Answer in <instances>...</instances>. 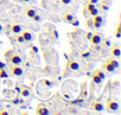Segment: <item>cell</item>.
<instances>
[{
    "mask_svg": "<svg viewBox=\"0 0 121 115\" xmlns=\"http://www.w3.org/2000/svg\"><path fill=\"white\" fill-rule=\"evenodd\" d=\"M10 75L13 77H20L24 75V69L20 65H12L10 68Z\"/></svg>",
    "mask_w": 121,
    "mask_h": 115,
    "instance_id": "obj_1",
    "label": "cell"
},
{
    "mask_svg": "<svg viewBox=\"0 0 121 115\" xmlns=\"http://www.w3.org/2000/svg\"><path fill=\"white\" fill-rule=\"evenodd\" d=\"M104 109L108 111H117L119 110V103L115 100H108L104 104Z\"/></svg>",
    "mask_w": 121,
    "mask_h": 115,
    "instance_id": "obj_2",
    "label": "cell"
},
{
    "mask_svg": "<svg viewBox=\"0 0 121 115\" xmlns=\"http://www.w3.org/2000/svg\"><path fill=\"white\" fill-rule=\"evenodd\" d=\"M101 40H102V36L100 32H94L91 33L90 38H89V42L93 46H96V45H100L101 44Z\"/></svg>",
    "mask_w": 121,
    "mask_h": 115,
    "instance_id": "obj_3",
    "label": "cell"
},
{
    "mask_svg": "<svg viewBox=\"0 0 121 115\" xmlns=\"http://www.w3.org/2000/svg\"><path fill=\"white\" fill-rule=\"evenodd\" d=\"M7 61H9L12 65H20V64L23 63V58H22V56H20V55H18V53H12Z\"/></svg>",
    "mask_w": 121,
    "mask_h": 115,
    "instance_id": "obj_4",
    "label": "cell"
},
{
    "mask_svg": "<svg viewBox=\"0 0 121 115\" xmlns=\"http://www.w3.org/2000/svg\"><path fill=\"white\" fill-rule=\"evenodd\" d=\"M110 56L112 57H114V58H119V57L121 56V49H120V46H119V44H113V45H110Z\"/></svg>",
    "mask_w": 121,
    "mask_h": 115,
    "instance_id": "obj_5",
    "label": "cell"
},
{
    "mask_svg": "<svg viewBox=\"0 0 121 115\" xmlns=\"http://www.w3.org/2000/svg\"><path fill=\"white\" fill-rule=\"evenodd\" d=\"M80 69V63L75 60H71V61H68L67 63V70H70V71H76Z\"/></svg>",
    "mask_w": 121,
    "mask_h": 115,
    "instance_id": "obj_6",
    "label": "cell"
},
{
    "mask_svg": "<svg viewBox=\"0 0 121 115\" xmlns=\"http://www.w3.org/2000/svg\"><path fill=\"white\" fill-rule=\"evenodd\" d=\"M86 11L93 17V16H95V14H97L99 13V10H97V7L94 5V4H91V3H88V4H86Z\"/></svg>",
    "mask_w": 121,
    "mask_h": 115,
    "instance_id": "obj_7",
    "label": "cell"
},
{
    "mask_svg": "<svg viewBox=\"0 0 121 115\" xmlns=\"http://www.w3.org/2000/svg\"><path fill=\"white\" fill-rule=\"evenodd\" d=\"M20 34L23 36V38H24L25 43L31 42V40L33 39V33H32V31H30V30H22Z\"/></svg>",
    "mask_w": 121,
    "mask_h": 115,
    "instance_id": "obj_8",
    "label": "cell"
},
{
    "mask_svg": "<svg viewBox=\"0 0 121 115\" xmlns=\"http://www.w3.org/2000/svg\"><path fill=\"white\" fill-rule=\"evenodd\" d=\"M36 13H37V11H36V9L32 7V6H27V7L24 10V14H25V17H26V18H30V19H31Z\"/></svg>",
    "mask_w": 121,
    "mask_h": 115,
    "instance_id": "obj_9",
    "label": "cell"
},
{
    "mask_svg": "<svg viewBox=\"0 0 121 115\" xmlns=\"http://www.w3.org/2000/svg\"><path fill=\"white\" fill-rule=\"evenodd\" d=\"M36 113L39 114V115H48V114H50V110H49L48 107H45L43 104H39L36 108Z\"/></svg>",
    "mask_w": 121,
    "mask_h": 115,
    "instance_id": "obj_10",
    "label": "cell"
},
{
    "mask_svg": "<svg viewBox=\"0 0 121 115\" xmlns=\"http://www.w3.org/2000/svg\"><path fill=\"white\" fill-rule=\"evenodd\" d=\"M74 18H75L74 17V13H71V12H64L62 16H60V19H62L64 23H68V24H70V21Z\"/></svg>",
    "mask_w": 121,
    "mask_h": 115,
    "instance_id": "obj_11",
    "label": "cell"
},
{
    "mask_svg": "<svg viewBox=\"0 0 121 115\" xmlns=\"http://www.w3.org/2000/svg\"><path fill=\"white\" fill-rule=\"evenodd\" d=\"M11 32L13 33V34H17V33H20L22 32V25L19 24V23H13L12 25H11Z\"/></svg>",
    "mask_w": 121,
    "mask_h": 115,
    "instance_id": "obj_12",
    "label": "cell"
},
{
    "mask_svg": "<svg viewBox=\"0 0 121 115\" xmlns=\"http://www.w3.org/2000/svg\"><path fill=\"white\" fill-rule=\"evenodd\" d=\"M102 70H104V71H107V72H114L116 69H115L108 61H106V62L103 63V65H102Z\"/></svg>",
    "mask_w": 121,
    "mask_h": 115,
    "instance_id": "obj_13",
    "label": "cell"
},
{
    "mask_svg": "<svg viewBox=\"0 0 121 115\" xmlns=\"http://www.w3.org/2000/svg\"><path fill=\"white\" fill-rule=\"evenodd\" d=\"M91 108H93L95 111H102V110L104 109V106H103L101 102L96 101V102H94V103L91 104Z\"/></svg>",
    "mask_w": 121,
    "mask_h": 115,
    "instance_id": "obj_14",
    "label": "cell"
},
{
    "mask_svg": "<svg viewBox=\"0 0 121 115\" xmlns=\"http://www.w3.org/2000/svg\"><path fill=\"white\" fill-rule=\"evenodd\" d=\"M91 80H93V82H94L95 84H101V83L103 82V80H102L100 76H97L96 74H93V75H91Z\"/></svg>",
    "mask_w": 121,
    "mask_h": 115,
    "instance_id": "obj_15",
    "label": "cell"
},
{
    "mask_svg": "<svg viewBox=\"0 0 121 115\" xmlns=\"http://www.w3.org/2000/svg\"><path fill=\"white\" fill-rule=\"evenodd\" d=\"M20 95H22V97H29L30 96V89L27 87H23L22 90H20Z\"/></svg>",
    "mask_w": 121,
    "mask_h": 115,
    "instance_id": "obj_16",
    "label": "cell"
},
{
    "mask_svg": "<svg viewBox=\"0 0 121 115\" xmlns=\"http://www.w3.org/2000/svg\"><path fill=\"white\" fill-rule=\"evenodd\" d=\"M107 61H108L115 69H119V65H120V64H119V61H117L116 58H109V60H107Z\"/></svg>",
    "mask_w": 121,
    "mask_h": 115,
    "instance_id": "obj_17",
    "label": "cell"
},
{
    "mask_svg": "<svg viewBox=\"0 0 121 115\" xmlns=\"http://www.w3.org/2000/svg\"><path fill=\"white\" fill-rule=\"evenodd\" d=\"M115 37H116V38H121V24H120V23L116 25V30H115Z\"/></svg>",
    "mask_w": 121,
    "mask_h": 115,
    "instance_id": "obj_18",
    "label": "cell"
},
{
    "mask_svg": "<svg viewBox=\"0 0 121 115\" xmlns=\"http://www.w3.org/2000/svg\"><path fill=\"white\" fill-rule=\"evenodd\" d=\"M94 74H96L97 76H100L102 80H104V78H106V74H104L101 69H96V70H94Z\"/></svg>",
    "mask_w": 121,
    "mask_h": 115,
    "instance_id": "obj_19",
    "label": "cell"
},
{
    "mask_svg": "<svg viewBox=\"0 0 121 115\" xmlns=\"http://www.w3.org/2000/svg\"><path fill=\"white\" fill-rule=\"evenodd\" d=\"M16 36H17V37H16L17 43H19V44H24V43H25V40H24V38H23V36H22L20 33H17Z\"/></svg>",
    "mask_w": 121,
    "mask_h": 115,
    "instance_id": "obj_20",
    "label": "cell"
},
{
    "mask_svg": "<svg viewBox=\"0 0 121 115\" xmlns=\"http://www.w3.org/2000/svg\"><path fill=\"white\" fill-rule=\"evenodd\" d=\"M9 74L5 69H0V78H7Z\"/></svg>",
    "mask_w": 121,
    "mask_h": 115,
    "instance_id": "obj_21",
    "label": "cell"
},
{
    "mask_svg": "<svg viewBox=\"0 0 121 115\" xmlns=\"http://www.w3.org/2000/svg\"><path fill=\"white\" fill-rule=\"evenodd\" d=\"M108 4H109L108 1H103V3L101 4V10H102V11H107V10L109 9V5H108Z\"/></svg>",
    "mask_w": 121,
    "mask_h": 115,
    "instance_id": "obj_22",
    "label": "cell"
},
{
    "mask_svg": "<svg viewBox=\"0 0 121 115\" xmlns=\"http://www.w3.org/2000/svg\"><path fill=\"white\" fill-rule=\"evenodd\" d=\"M101 44H102L103 46H106V47H107V46H109V45H112L108 38H104V39L102 38V40H101Z\"/></svg>",
    "mask_w": 121,
    "mask_h": 115,
    "instance_id": "obj_23",
    "label": "cell"
},
{
    "mask_svg": "<svg viewBox=\"0 0 121 115\" xmlns=\"http://www.w3.org/2000/svg\"><path fill=\"white\" fill-rule=\"evenodd\" d=\"M86 25H87L88 27H90V29H94V25H93V19H88V20L86 21Z\"/></svg>",
    "mask_w": 121,
    "mask_h": 115,
    "instance_id": "obj_24",
    "label": "cell"
},
{
    "mask_svg": "<svg viewBox=\"0 0 121 115\" xmlns=\"http://www.w3.org/2000/svg\"><path fill=\"white\" fill-rule=\"evenodd\" d=\"M59 3L62 5H64V6H67V5L71 4V0H59Z\"/></svg>",
    "mask_w": 121,
    "mask_h": 115,
    "instance_id": "obj_25",
    "label": "cell"
},
{
    "mask_svg": "<svg viewBox=\"0 0 121 115\" xmlns=\"http://www.w3.org/2000/svg\"><path fill=\"white\" fill-rule=\"evenodd\" d=\"M70 24H71L73 26H78V20H77L76 18H74V19L70 21Z\"/></svg>",
    "mask_w": 121,
    "mask_h": 115,
    "instance_id": "obj_26",
    "label": "cell"
},
{
    "mask_svg": "<svg viewBox=\"0 0 121 115\" xmlns=\"http://www.w3.org/2000/svg\"><path fill=\"white\" fill-rule=\"evenodd\" d=\"M12 55V50H9V51H6L5 52V58H6V61L10 58V56Z\"/></svg>",
    "mask_w": 121,
    "mask_h": 115,
    "instance_id": "obj_27",
    "label": "cell"
},
{
    "mask_svg": "<svg viewBox=\"0 0 121 115\" xmlns=\"http://www.w3.org/2000/svg\"><path fill=\"white\" fill-rule=\"evenodd\" d=\"M0 115H9V111H7V110H1V109H0Z\"/></svg>",
    "mask_w": 121,
    "mask_h": 115,
    "instance_id": "obj_28",
    "label": "cell"
},
{
    "mask_svg": "<svg viewBox=\"0 0 121 115\" xmlns=\"http://www.w3.org/2000/svg\"><path fill=\"white\" fill-rule=\"evenodd\" d=\"M5 67H6V64H5L4 62L0 61V69H5Z\"/></svg>",
    "mask_w": 121,
    "mask_h": 115,
    "instance_id": "obj_29",
    "label": "cell"
},
{
    "mask_svg": "<svg viewBox=\"0 0 121 115\" xmlns=\"http://www.w3.org/2000/svg\"><path fill=\"white\" fill-rule=\"evenodd\" d=\"M20 3H24V4H27V3H31L32 0H19Z\"/></svg>",
    "mask_w": 121,
    "mask_h": 115,
    "instance_id": "obj_30",
    "label": "cell"
},
{
    "mask_svg": "<svg viewBox=\"0 0 121 115\" xmlns=\"http://www.w3.org/2000/svg\"><path fill=\"white\" fill-rule=\"evenodd\" d=\"M3 30H4V27H3V24H1V23H0V32H1Z\"/></svg>",
    "mask_w": 121,
    "mask_h": 115,
    "instance_id": "obj_31",
    "label": "cell"
},
{
    "mask_svg": "<svg viewBox=\"0 0 121 115\" xmlns=\"http://www.w3.org/2000/svg\"><path fill=\"white\" fill-rule=\"evenodd\" d=\"M89 3H91V4H95V3H96V0H89Z\"/></svg>",
    "mask_w": 121,
    "mask_h": 115,
    "instance_id": "obj_32",
    "label": "cell"
},
{
    "mask_svg": "<svg viewBox=\"0 0 121 115\" xmlns=\"http://www.w3.org/2000/svg\"><path fill=\"white\" fill-rule=\"evenodd\" d=\"M0 109H1V103H0Z\"/></svg>",
    "mask_w": 121,
    "mask_h": 115,
    "instance_id": "obj_33",
    "label": "cell"
}]
</instances>
